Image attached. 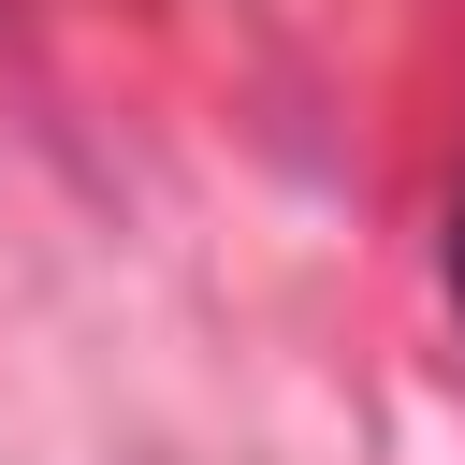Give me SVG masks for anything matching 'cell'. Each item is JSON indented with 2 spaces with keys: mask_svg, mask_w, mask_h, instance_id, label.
I'll use <instances>...</instances> for the list:
<instances>
[{
  "mask_svg": "<svg viewBox=\"0 0 465 465\" xmlns=\"http://www.w3.org/2000/svg\"><path fill=\"white\" fill-rule=\"evenodd\" d=\"M450 305H465V203H450Z\"/></svg>",
  "mask_w": 465,
  "mask_h": 465,
  "instance_id": "6da1fadb",
  "label": "cell"
}]
</instances>
